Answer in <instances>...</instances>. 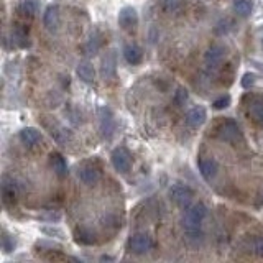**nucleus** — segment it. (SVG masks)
<instances>
[{"label":"nucleus","mask_w":263,"mask_h":263,"mask_svg":"<svg viewBox=\"0 0 263 263\" xmlns=\"http://www.w3.org/2000/svg\"><path fill=\"white\" fill-rule=\"evenodd\" d=\"M205 217H208V208H205V204L197 202L186 209V214L181 222H183L184 230H193V229H201V224Z\"/></svg>","instance_id":"1"},{"label":"nucleus","mask_w":263,"mask_h":263,"mask_svg":"<svg viewBox=\"0 0 263 263\" xmlns=\"http://www.w3.org/2000/svg\"><path fill=\"white\" fill-rule=\"evenodd\" d=\"M170 197L178 208L187 209L191 208V202L194 199V191L186 184H175L170 189Z\"/></svg>","instance_id":"2"},{"label":"nucleus","mask_w":263,"mask_h":263,"mask_svg":"<svg viewBox=\"0 0 263 263\" xmlns=\"http://www.w3.org/2000/svg\"><path fill=\"white\" fill-rule=\"evenodd\" d=\"M99 132L104 140H110L115 132V117L109 107L99 109Z\"/></svg>","instance_id":"3"},{"label":"nucleus","mask_w":263,"mask_h":263,"mask_svg":"<svg viewBox=\"0 0 263 263\" xmlns=\"http://www.w3.org/2000/svg\"><path fill=\"white\" fill-rule=\"evenodd\" d=\"M217 135L220 140H224L227 143H237V142H242V130L240 127L237 125L234 120H226L220 123Z\"/></svg>","instance_id":"4"},{"label":"nucleus","mask_w":263,"mask_h":263,"mask_svg":"<svg viewBox=\"0 0 263 263\" xmlns=\"http://www.w3.org/2000/svg\"><path fill=\"white\" fill-rule=\"evenodd\" d=\"M153 249V240L148 234H135L128 238V250L135 255L148 253Z\"/></svg>","instance_id":"5"},{"label":"nucleus","mask_w":263,"mask_h":263,"mask_svg":"<svg viewBox=\"0 0 263 263\" xmlns=\"http://www.w3.org/2000/svg\"><path fill=\"white\" fill-rule=\"evenodd\" d=\"M110 161H112V166L115 168V171H119V173H128L132 168L130 153L123 146L115 148L110 155Z\"/></svg>","instance_id":"6"},{"label":"nucleus","mask_w":263,"mask_h":263,"mask_svg":"<svg viewBox=\"0 0 263 263\" xmlns=\"http://www.w3.org/2000/svg\"><path fill=\"white\" fill-rule=\"evenodd\" d=\"M119 25L122 30L125 31H132L137 28L138 25V13L134 7H123L122 10L119 12Z\"/></svg>","instance_id":"7"},{"label":"nucleus","mask_w":263,"mask_h":263,"mask_svg":"<svg viewBox=\"0 0 263 263\" xmlns=\"http://www.w3.org/2000/svg\"><path fill=\"white\" fill-rule=\"evenodd\" d=\"M45 127L49 130V135H51L53 140H54V142H58V143L66 145V143L72 140V134L66 127H63L61 123H58V122L49 123V122L45 120Z\"/></svg>","instance_id":"8"},{"label":"nucleus","mask_w":263,"mask_h":263,"mask_svg":"<svg viewBox=\"0 0 263 263\" xmlns=\"http://www.w3.org/2000/svg\"><path fill=\"white\" fill-rule=\"evenodd\" d=\"M224 58H226V49L220 45H212L204 54V63L208 68L216 69L220 66V63L224 61Z\"/></svg>","instance_id":"9"},{"label":"nucleus","mask_w":263,"mask_h":263,"mask_svg":"<svg viewBox=\"0 0 263 263\" xmlns=\"http://www.w3.org/2000/svg\"><path fill=\"white\" fill-rule=\"evenodd\" d=\"M208 120V110L204 105H194L193 109H189L186 114V122L191 128H199L204 125V122Z\"/></svg>","instance_id":"10"},{"label":"nucleus","mask_w":263,"mask_h":263,"mask_svg":"<svg viewBox=\"0 0 263 263\" xmlns=\"http://www.w3.org/2000/svg\"><path fill=\"white\" fill-rule=\"evenodd\" d=\"M78 178L81 179V183H84L86 186H94L101 179V173L92 164H82L78 171Z\"/></svg>","instance_id":"11"},{"label":"nucleus","mask_w":263,"mask_h":263,"mask_svg":"<svg viewBox=\"0 0 263 263\" xmlns=\"http://www.w3.org/2000/svg\"><path fill=\"white\" fill-rule=\"evenodd\" d=\"M117 71V56L115 51H107L101 61V74L104 79H112Z\"/></svg>","instance_id":"12"},{"label":"nucleus","mask_w":263,"mask_h":263,"mask_svg":"<svg viewBox=\"0 0 263 263\" xmlns=\"http://www.w3.org/2000/svg\"><path fill=\"white\" fill-rule=\"evenodd\" d=\"M199 171L205 181H212L219 173V164L214 158H201L199 160Z\"/></svg>","instance_id":"13"},{"label":"nucleus","mask_w":263,"mask_h":263,"mask_svg":"<svg viewBox=\"0 0 263 263\" xmlns=\"http://www.w3.org/2000/svg\"><path fill=\"white\" fill-rule=\"evenodd\" d=\"M123 58H125V61L128 64L137 66L143 61V51L138 45L130 43V45H125V48H123Z\"/></svg>","instance_id":"14"},{"label":"nucleus","mask_w":263,"mask_h":263,"mask_svg":"<svg viewBox=\"0 0 263 263\" xmlns=\"http://www.w3.org/2000/svg\"><path fill=\"white\" fill-rule=\"evenodd\" d=\"M43 23L49 31H56L60 27V8L58 5H49L45 12Z\"/></svg>","instance_id":"15"},{"label":"nucleus","mask_w":263,"mask_h":263,"mask_svg":"<svg viewBox=\"0 0 263 263\" xmlns=\"http://www.w3.org/2000/svg\"><path fill=\"white\" fill-rule=\"evenodd\" d=\"M49 164H51L53 171L60 178L68 176V164H66V160L63 158L61 153H51V155H49Z\"/></svg>","instance_id":"16"},{"label":"nucleus","mask_w":263,"mask_h":263,"mask_svg":"<svg viewBox=\"0 0 263 263\" xmlns=\"http://www.w3.org/2000/svg\"><path fill=\"white\" fill-rule=\"evenodd\" d=\"M76 74L79 76V79L84 82H94L96 79V69L89 61H81L76 68Z\"/></svg>","instance_id":"17"},{"label":"nucleus","mask_w":263,"mask_h":263,"mask_svg":"<svg viewBox=\"0 0 263 263\" xmlns=\"http://www.w3.org/2000/svg\"><path fill=\"white\" fill-rule=\"evenodd\" d=\"M20 140H22V143L23 145H27V146H33V145H36L40 140H41V134L36 130V128H33V127H27V128H23L20 132Z\"/></svg>","instance_id":"18"},{"label":"nucleus","mask_w":263,"mask_h":263,"mask_svg":"<svg viewBox=\"0 0 263 263\" xmlns=\"http://www.w3.org/2000/svg\"><path fill=\"white\" fill-rule=\"evenodd\" d=\"M74 240L81 245H92L96 243V235L92 230H89L86 227H79L76 229V232H74Z\"/></svg>","instance_id":"19"},{"label":"nucleus","mask_w":263,"mask_h":263,"mask_svg":"<svg viewBox=\"0 0 263 263\" xmlns=\"http://www.w3.org/2000/svg\"><path fill=\"white\" fill-rule=\"evenodd\" d=\"M2 197L5 204H15L16 201V186L13 184V181L4 179L2 184Z\"/></svg>","instance_id":"20"},{"label":"nucleus","mask_w":263,"mask_h":263,"mask_svg":"<svg viewBox=\"0 0 263 263\" xmlns=\"http://www.w3.org/2000/svg\"><path fill=\"white\" fill-rule=\"evenodd\" d=\"M40 8L38 0H23L18 5V13L23 16H35Z\"/></svg>","instance_id":"21"},{"label":"nucleus","mask_w":263,"mask_h":263,"mask_svg":"<svg viewBox=\"0 0 263 263\" xmlns=\"http://www.w3.org/2000/svg\"><path fill=\"white\" fill-rule=\"evenodd\" d=\"M186 240L187 243L193 247V249H197L201 247L204 242V234L201 229H193V230H186Z\"/></svg>","instance_id":"22"},{"label":"nucleus","mask_w":263,"mask_h":263,"mask_svg":"<svg viewBox=\"0 0 263 263\" xmlns=\"http://www.w3.org/2000/svg\"><path fill=\"white\" fill-rule=\"evenodd\" d=\"M252 10H253L252 0H237L235 5H234V12L238 16H242V18H247V16H250Z\"/></svg>","instance_id":"23"},{"label":"nucleus","mask_w":263,"mask_h":263,"mask_svg":"<svg viewBox=\"0 0 263 263\" xmlns=\"http://www.w3.org/2000/svg\"><path fill=\"white\" fill-rule=\"evenodd\" d=\"M245 249L247 252L257 255V257H263V237H250Z\"/></svg>","instance_id":"24"},{"label":"nucleus","mask_w":263,"mask_h":263,"mask_svg":"<svg viewBox=\"0 0 263 263\" xmlns=\"http://www.w3.org/2000/svg\"><path fill=\"white\" fill-rule=\"evenodd\" d=\"M12 43H15L16 46H20V48H27L30 45L27 31L22 30V28H15L12 31Z\"/></svg>","instance_id":"25"},{"label":"nucleus","mask_w":263,"mask_h":263,"mask_svg":"<svg viewBox=\"0 0 263 263\" xmlns=\"http://www.w3.org/2000/svg\"><path fill=\"white\" fill-rule=\"evenodd\" d=\"M250 112H252L255 120H257L258 123H263V99H257V101L252 104Z\"/></svg>","instance_id":"26"},{"label":"nucleus","mask_w":263,"mask_h":263,"mask_svg":"<svg viewBox=\"0 0 263 263\" xmlns=\"http://www.w3.org/2000/svg\"><path fill=\"white\" fill-rule=\"evenodd\" d=\"M187 99H189V92H187V89L184 87H178L176 89V92H175V104L178 107L181 105H184L187 102Z\"/></svg>","instance_id":"27"},{"label":"nucleus","mask_w":263,"mask_h":263,"mask_svg":"<svg viewBox=\"0 0 263 263\" xmlns=\"http://www.w3.org/2000/svg\"><path fill=\"white\" fill-rule=\"evenodd\" d=\"M230 105V96H220V97H217L216 101L212 102V107L216 110H222V109H227V107Z\"/></svg>","instance_id":"28"},{"label":"nucleus","mask_w":263,"mask_h":263,"mask_svg":"<svg viewBox=\"0 0 263 263\" xmlns=\"http://www.w3.org/2000/svg\"><path fill=\"white\" fill-rule=\"evenodd\" d=\"M255 82H257V76H255L253 72H247L243 74V78H242V86L245 89H250L252 86H255Z\"/></svg>","instance_id":"29"},{"label":"nucleus","mask_w":263,"mask_h":263,"mask_svg":"<svg viewBox=\"0 0 263 263\" xmlns=\"http://www.w3.org/2000/svg\"><path fill=\"white\" fill-rule=\"evenodd\" d=\"M13 247H15V242L7 234H4V237H2V249H4V252L10 253L13 250Z\"/></svg>","instance_id":"30"},{"label":"nucleus","mask_w":263,"mask_h":263,"mask_svg":"<svg viewBox=\"0 0 263 263\" xmlns=\"http://www.w3.org/2000/svg\"><path fill=\"white\" fill-rule=\"evenodd\" d=\"M163 5L168 12H175L176 8H179L181 0H163Z\"/></svg>","instance_id":"31"},{"label":"nucleus","mask_w":263,"mask_h":263,"mask_svg":"<svg viewBox=\"0 0 263 263\" xmlns=\"http://www.w3.org/2000/svg\"><path fill=\"white\" fill-rule=\"evenodd\" d=\"M43 232L48 234V235H58V237H61V235H63L61 230H58V229H48V227H43Z\"/></svg>","instance_id":"32"},{"label":"nucleus","mask_w":263,"mask_h":263,"mask_svg":"<svg viewBox=\"0 0 263 263\" xmlns=\"http://www.w3.org/2000/svg\"><path fill=\"white\" fill-rule=\"evenodd\" d=\"M252 64H253L257 69H260V71L263 72V63H261V61H252Z\"/></svg>","instance_id":"33"},{"label":"nucleus","mask_w":263,"mask_h":263,"mask_svg":"<svg viewBox=\"0 0 263 263\" xmlns=\"http://www.w3.org/2000/svg\"><path fill=\"white\" fill-rule=\"evenodd\" d=\"M260 202L263 204V191H261V194H260Z\"/></svg>","instance_id":"34"},{"label":"nucleus","mask_w":263,"mask_h":263,"mask_svg":"<svg viewBox=\"0 0 263 263\" xmlns=\"http://www.w3.org/2000/svg\"><path fill=\"white\" fill-rule=\"evenodd\" d=\"M261 48H263V40H261Z\"/></svg>","instance_id":"35"}]
</instances>
